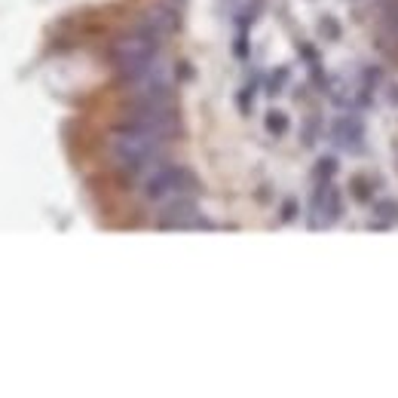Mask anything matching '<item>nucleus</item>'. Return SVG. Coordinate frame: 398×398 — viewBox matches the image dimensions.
Returning <instances> with one entry per match:
<instances>
[{
  "label": "nucleus",
  "instance_id": "1",
  "mask_svg": "<svg viewBox=\"0 0 398 398\" xmlns=\"http://www.w3.org/2000/svg\"><path fill=\"white\" fill-rule=\"evenodd\" d=\"M163 144L165 138H160L144 126L129 123L123 129H117L114 138H110V156H114V163L123 172L144 181L163 163Z\"/></svg>",
  "mask_w": 398,
  "mask_h": 398
},
{
  "label": "nucleus",
  "instance_id": "2",
  "mask_svg": "<svg viewBox=\"0 0 398 398\" xmlns=\"http://www.w3.org/2000/svg\"><path fill=\"white\" fill-rule=\"evenodd\" d=\"M114 62H117V71L123 74V80L129 83V86H135L138 80L151 77L156 68H163L160 37H156L153 31H147L144 25H138L132 34H126L123 40H117Z\"/></svg>",
  "mask_w": 398,
  "mask_h": 398
},
{
  "label": "nucleus",
  "instance_id": "3",
  "mask_svg": "<svg viewBox=\"0 0 398 398\" xmlns=\"http://www.w3.org/2000/svg\"><path fill=\"white\" fill-rule=\"evenodd\" d=\"M144 197L156 202V206H172L178 199H193L197 197V178L181 169V165H169L160 163L156 169L144 178Z\"/></svg>",
  "mask_w": 398,
  "mask_h": 398
},
{
  "label": "nucleus",
  "instance_id": "4",
  "mask_svg": "<svg viewBox=\"0 0 398 398\" xmlns=\"http://www.w3.org/2000/svg\"><path fill=\"white\" fill-rule=\"evenodd\" d=\"M344 218V199L331 187V181H319L316 193L310 199V224L312 227H331Z\"/></svg>",
  "mask_w": 398,
  "mask_h": 398
},
{
  "label": "nucleus",
  "instance_id": "5",
  "mask_svg": "<svg viewBox=\"0 0 398 398\" xmlns=\"http://www.w3.org/2000/svg\"><path fill=\"white\" fill-rule=\"evenodd\" d=\"M160 227L165 230H187V227H206L199 209L193 199H178L172 206H163V215H160Z\"/></svg>",
  "mask_w": 398,
  "mask_h": 398
},
{
  "label": "nucleus",
  "instance_id": "6",
  "mask_svg": "<svg viewBox=\"0 0 398 398\" xmlns=\"http://www.w3.org/2000/svg\"><path fill=\"white\" fill-rule=\"evenodd\" d=\"M331 135H334V144H340L344 151H358L365 144V126L356 117H340Z\"/></svg>",
  "mask_w": 398,
  "mask_h": 398
},
{
  "label": "nucleus",
  "instance_id": "7",
  "mask_svg": "<svg viewBox=\"0 0 398 398\" xmlns=\"http://www.w3.org/2000/svg\"><path fill=\"white\" fill-rule=\"evenodd\" d=\"M374 215H377V224L374 227H392L398 224V202L395 199H383L374 206Z\"/></svg>",
  "mask_w": 398,
  "mask_h": 398
},
{
  "label": "nucleus",
  "instance_id": "8",
  "mask_svg": "<svg viewBox=\"0 0 398 398\" xmlns=\"http://www.w3.org/2000/svg\"><path fill=\"white\" fill-rule=\"evenodd\" d=\"M353 193H356V199H371V193H374L371 181L368 178H353Z\"/></svg>",
  "mask_w": 398,
  "mask_h": 398
},
{
  "label": "nucleus",
  "instance_id": "9",
  "mask_svg": "<svg viewBox=\"0 0 398 398\" xmlns=\"http://www.w3.org/2000/svg\"><path fill=\"white\" fill-rule=\"evenodd\" d=\"M334 172H337V163L331 160V156H325V160L319 163V169H316V178L319 181H331V175H334Z\"/></svg>",
  "mask_w": 398,
  "mask_h": 398
},
{
  "label": "nucleus",
  "instance_id": "10",
  "mask_svg": "<svg viewBox=\"0 0 398 398\" xmlns=\"http://www.w3.org/2000/svg\"><path fill=\"white\" fill-rule=\"evenodd\" d=\"M267 123H270V129H273V132H282V129H285V117H270V119H267Z\"/></svg>",
  "mask_w": 398,
  "mask_h": 398
},
{
  "label": "nucleus",
  "instance_id": "11",
  "mask_svg": "<svg viewBox=\"0 0 398 398\" xmlns=\"http://www.w3.org/2000/svg\"><path fill=\"white\" fill-rule=\"evenodd\" d=\"M294 215H298V206H294V202H285V221H294Z\"/></svg>",
  "mask_w": 398,
  "mask_h": 398
}]
</instances>
